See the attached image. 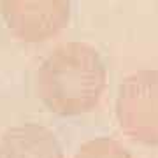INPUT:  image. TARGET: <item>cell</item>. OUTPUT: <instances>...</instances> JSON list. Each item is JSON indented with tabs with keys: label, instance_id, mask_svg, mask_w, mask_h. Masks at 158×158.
Returning <instances> with one entry per match:
<instances>
[{
	"label": "cell",
	"instance_id": "obj_1",
	"mask_svg": "<svg viewBox=\"0 0 158 158\" xmlns=\"http://www.w3.org/2000/svg\"><path fill=\"white\" fill-rule=\"evenodd\" d=\"M107 85L100 53L88 42H65L40 63L35 77L39 100L53 114L74 118L91 113Z\"/></svg>",
	"mask_w": 158,
	"mask_h": 158
},
{
	"label": "cell",
	"instance_id": "obj_2",
	"mask_svg": "<svg viewBox=\"0 0 158 158\" xmlns=\"http://www.w3.org/2000/svg\"><path fill=\"white\" fill-rule=\"evenodd\" d=\"M116 119L119 130L134 142L158 146V70H137L121 81Z\"/></svg>",
	"mask_w": 158,
	"mask_h": 158
},
{
	"label": "cell",
	"instance_id": "obj_3",
	"mask_svg": "<svg viewBox=\"0 0 158 158\" xmlns=\"http://www.w3.org/2000/svg\"><path fill=\"white\" fill-rule=\"evenodd\" d=\"M2 18L16 39L37 44L56 37L70 21V0H2Z\"/></svg>",
	"mask_w": 158,
	"mask_h": 158
},
{
	"label": "cell",
	"instance_id": "obj_4",
	"mask_svg": "<svg viewBox=\"0 0 158 158\" xmlns=\"http://www.w3.org/2000/svg\"><path fill=\"white\" fill-rule=\"evenodd\" d=\"M0 158H65L58 137L39 123H23L0 135Z\"/></svg>",
	"mask_w": 158,
	"mask_h": 158
},
{
	"label": "cell",
	"instance_id": "obj_5",
	"mask_svg": "<svg viewBox=\"0 0 158 158\" xmlns=\"http://www.w3.org/2000/svg\"><path fill=\"white\" fill-rule=\"evenodd\" d=\"M74 158H132V155L119 141L100 135L83 142Z\"/></svg>",
	"mask_w": 158,
	"mask_h": 158
}]
</instances>
